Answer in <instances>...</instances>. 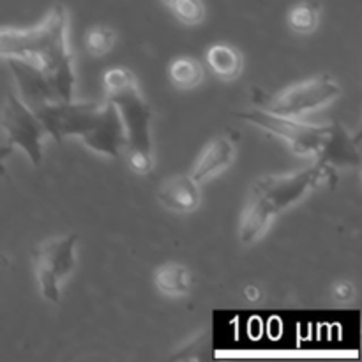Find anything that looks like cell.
Masks as SVG:
<instances>
[{
  "mask_svg": "<svg viewBox=\"0 0 362 362\" xmlns=\"http://www.w3.org/2000/svg\"><path fill=\"white\" fill-rule=\"evenodd\" d=\"M170 80L180 90H189L197 85L202 83L204 80V67L197 59L191 57H180L170 64Z\"/></svg>",
  "mask_w": 362,
  "mask_h": 362,
  "instance_id": "2e32d148",
  "label": "cell"
},
{
  "mask_svg": "<svg viewBox=\"0 0 362 362\" xmlns=\"http://www.w3.org/2000/svg\"><path fill=\"white\" fill-rule=\"evenodd\" d=\"M106 101L117 108L126 134V159L134 173L152 172V108L136 76L126 67H112L103 76Z\"/></svg>",
  "mask_w": 362,
  "mask_h": 362,
  "instance_id": "3957f363",
  "label": "cell"
},
{
  "mask_svg": "<svg viewBox=\"0 0 362 362\" xmlns=\"http://www.w3.org/2000/svg\"><path fill=\"white\" fill-rule=\"evenodd\" d=\"M7 64H9V69L16 81L18 90H20V99L27 103L32 110L39 108L46 103L57 101L52 85L37 69L16 59H7Z\"/></svg>",
  "mask_w": 362,
  "mask_h": 362,
  "instance_id": "8fae6325",
  "label": "cell"
},
{
  "mask_svg": "<svg viewBox=\"0 0 362 362\" xmlns=\"http://www.w3.org/2000/svg\"><path fill=\"white\" fill-rule=\"evenodd\" d=\"M288 27L297 34H311L318 27L317 7L308 2L293 6L288 13Z\"/></svg>",
  "mask_w": 362,
  "mask_h": 362,
  "instance_id": "e0dca14e",
  "label": "cell"
},
{
  "mask_svg": "<svg viewBox=\"0 0 362 362\" xmlns=\"http://www.w3.org/2000/svg\"><path fill=\"white\" fill-rule=\"evenodd\" d=\"M158 200L170 211L189 214L200 207V184L191 175H173L159 186Z\"/></svg>",
  "mask_w": 362,
  "mask_h": 362,
  "instance_id": "7c38bea8",
  "label": "cell"
},
{
  "mask_svg": "<svg viewBox=\"0 0 362 362\" xmlns=\"http://www.w3.org/2000/svg\"><path fill=\"white\" fill-rule=\"evenodd\" d=\"M235 156L237 147L232 138L223 136V134L221 136H216L214 140L209 141V145H205L202 154L198 156L197 163H194L193 170H191V177L202 186L204 182L225 172L233 163Z\"/></svg>",
  "mask_w": 362,
  "mask_h": 362,
  "instance_id": "30bf717a",
  "label": "cell"
},
{
  "mask_svg": "<svg viewBox=\"0 0 362 362\" xmlns=\"http://www.w3.org/2000/svg\"><path fill=\"white\" fill-rule=\"evenodd\" d=\"M161 2H163V4H166V6L170 7V6H172L173 2H175V0H161Z\"/></svg>",
  "mask_w": 362,
  "mask_h": 362,
  "instance_id": "d4e9b609",
  "label": "cell"
},
{
  "mask_svg": "<svg viewBox=\"0 0 362 362\" xmlns=\"http://www.w3.org/2000/svg\"><path fill=\"white\" fill-rule=\"evenodd\" d=\"M332 296H334V299L338 300V303H350V300L354 299V296H356V288H354L352 283L339 281L336 283L334 288H332Z\"/></svg>",
  "mask_w": 362,
  "mask_h": 362,
  "instance_id": "7402d4cb",
  "label": "cell"
},
{
  "mask_svg": "<svg viewBox=\"0 0 362 362\" xmlns=\"http://www.w3.org/2000/svg\"><path fill=\"white\" fill-rule=\"evenodd\" d=\"M0 134H2V131H0Z\"/></svg>",
  "mask_w": 362,
  "mask_h": 362,
  "instance_id": "484cf974",
  "label": "cell"
},
{
  "mask_svg": "<svg viewBox=\"0 0 362 362\" xmlns=\"http://www.w3.org/2000/svg\"><path fill=\"white\" fill-rule=\"evenodd\" d=\"M244 297H246L250 303H258V300L262 299V292L257 286H246V288H244Z\"/></svg>",
  "mask_w": 362,
  "mask_h": 362,
  "instance_id": "603a6c76",
  "label": "cell"
},
{
  "mask_svg": "<svg viewBox=\"0 0 362 362\" xmlns=\"http://www.w3.org/2000/svg\"><path fill=\"white\" fill-rule=\"evenodd\" d=\"M46 136L60 141L78 138L83 147L108 159L120 158L126 148V134L119 112L110 101L46 103L34 110Z\"/></svg>",
  "mask_w": 362,
  "mask_h": 362,
  "instance_id": "7a4b0ae2",
  "label": "cell"
},
{
  "mask_svg": "<svg viewBox=\"0 0 362 362\" xmlns=\"http://www.w3.org/2000/svg\"><path fill=\"white\" fill-rule=\"evenodd\" d=\"M11 152H13V147H11V145H6V147H0V175H4V173H6V168H4V163H6L7 158H9Z\"/></svg>",
  "mask_w": 362,
  "mask_h": 362,
  "instance_id": "cb8c5ba5",
  "label": "cell"
},
{
  "mask_svg": "<svg viewBox=\"0 0 362 362\" xmlns=\"http://www.w3.org/2000/svg\"><path fill=\"white\" fill-rule=\"evenodd\" d=\"M35 278H37V286L41 296L48 303L57 304L60 300V281L53 274L42 269H35Z\"/></svg>",
  "mask_w": 362,
  "mask_h": 362,
  "instance_id": "44dd1931",
  "label": "cell"
},
{
  "mask_svg": "<svg viewBox=\"0 0 362 362\" xmlns=\"http://www.w3.org/2000/svg\"><path fill=\"white\" fill-rule=\"evenodd\" d=\"M154 285L163 296L184 297L189 293L191 274L182 264L168 262L156 271Z\"/></svg>",
  "mask_w": 362,
  "mask_h": 362,
  "instance_id": "9a60e30c",
  "label": "cell"
},
{
  "mask_svg": "<svg viewBox=\"0 0 362 362\" xmlns=\"http://www.w3.org/2000/svg\"><path fill=\"white\" fill-rule=\"evenodd\" d=\"M237 117L272 136H278L288 145L293 154L304 158H317L332 127V124H310L303 119L278 115L265 108L246 110L237 113Z\"/></svg>",
  "mask_w": 362,
  "mask_h": 362,
  "instance_id": "277c9868",
  "label": "cell"
},
{
  "mask_svg": "<svg viewBox=\"0 0 362 362\" xmlns=\"http://www.w3.org/2000/svg\"><path fill=\"white\" fill-rule=\"evenodd\" d=\"M76 244L78 237L74 233L52 237L39 243L32 253L35 269L48 271L62 283L76 269Z\"/></svg>",
  "mask_w": 362,
  "mask_h": 362,
  "instance_id": "ba28073f",
  "label": "cell"
},
{
  "mask_svg": "<svg viewBox=\"0 0 362 362\" xmlns=\"http://www.w3.org/2000/svg\"><path fill=\"white\" fill-rule=\"evenodd\" d=\"M274 216V211L269 207V204L264 198H260L255 193H250V200H247L239 221L240 243L244 246H251V244L258 243L267 233Z\"/></svg>",
  "mask_w": 362,
  "mask_h": 362,
  "instance_id": "4fadbf2b",
  "label": "cell"
},
{
  "mask_svg": "<svg viewBox=\"0 0 362 362\" xmlns=\"http://www.w3.org/2000/svg\"><path fill=\"white\" fill-rule=\"evenodd\" d=\"M207 64L219 80H237L243 73L244 59L237 48L228 45H214L207 52Z\"/></svg>",
  "mask_w": 362,
  "mask_h": 362,
  "instance_id": "5bb4252c",
  "label": "cell"
},
{
  "mask_svg": "<svg viewBox=\"0 0 362 362\" xmlns=\"http://www.w3.org/2000/svg\"><path fill=\"white\" fill-rule=\"evenodd\" d=\"M170 9L177 20L186 25H198L205 18V6L202 0H175Z\"/></svg>",
  "mask_w": 362,
  "mask_h": 362,
  "instance_id": "ffe728a7",
  "label": "cell"
},
{
  "mask_svg": "<svg viewBox=\"0 0 362 362\" xmlns=\"http://www.w3.org/2000/svg\"><path fill=\"white\" fill-rule=\"evenodd\" d=\"M0 131L7 136L11 147H18L25 152L32 165H41L42 140L46 133L34 110L21 101L20 95L9 94L4 101L0 112Z\"/></svg>",
  "mask_w": 362,
  "mask_h": 362,
  "instance_id": "52a82bcc",
  "label": "cell"
},
{
  "mask_svg": "<svg viewBox=\"0 0 362 362\" xmlns=\"http://www.w3.org/2000/svg\"><path fill=\"white\" fill-rule=\"evenodd\" d=\"M315 159L331 172L334 168H357L361 165L359 138L352 136L341 124H332L331 133Z\"/></svg>",
  "mask_w": 362,
  "mask_h": 362,
  "instance_id": "9c48e42d",
  "label": "cell"
},
{
  "mask_svg": "<svg viewBox=\"0 0 362 362\" xmlns=\"http://www.w3.org/2000/svg\"><path fill=\"white\" fill-rule=\"evenodd\" d=\"M113 45H115V32L106 25H95L85 35V48L94 57H103L112 52Z\"/></svg>",
  "mask_w": 362,
  "mask_h": 362,
  "instance_id": "ac0fdd59",
  "label": "cell"
},
{
  "mask_svg": "<svg viewBox=\"0 0 362 362\" xmlns=\"http://www.w3.org/2000/svg\"><path fill=\"white\" fill-rule=\"evenodd\" d=\"M339 94L341 87L338 81L327 74H320L286 87L267 103L265 110L283 117L303 119L331 105L339 98Z\"/></svg>",
  "mask_w": 362,
  "mask_h": 362,
  "instance_id": "8992f818",
  "label": "cell"
},
{
  "mask_svg": "<svg viewBox=\"0 0 362 362\" xmlns=\"http://www.w3.org/2000/svg\"><path fill=\"white\" fill-rule=\"evenodd\" d=\"M209 349H211V336H209V332H198V334H194L193 338L189 339V341L186 343V345L180 346V350L177 349V352L173 354L170 359L172 361H198V359H204V357H207V352Z\"/></svg>",
  "mask_w": 362,
  "mask_h": 362,
  "instance_id": "d6986e66",
  "label": "cell"
},
{
  "mask_svg": "<svg viewBox=\"0 0 362 362\" xmlns=\"http://www.w3.org/2000/svg\"><path fill=\"white\" fill-rule=\"evenodd\" d=\"M0 59H16L37 69L52 85L57 101L74 99L76 73L69 48V16L60 4L34 27L0 28Z\"/></svg>",
  "mask_w": 362,
  "mask_h": 362,
  "instance_id": "6da1fadb",
  "label": "cell"
},
{
  "mask_svg": "<svg viewBox=\"0 0 362 362\" xmlns=\"http://www.w3.org/2000/svg\"><path fill=\"white\" fill-rule=\"evenodd\" d=\"M331 170H327L325 166L313 163L308 168L297 170V172L260 177L251 186V193L264 198L269 207L278 216L279 212L299 204L311 191L331 179Z\"/></svg>",
  "mask_w": 362,
  "mask_h": 362,
  "instance_id": "5b68a950",
  "label": "cell"
}]
</instances>
